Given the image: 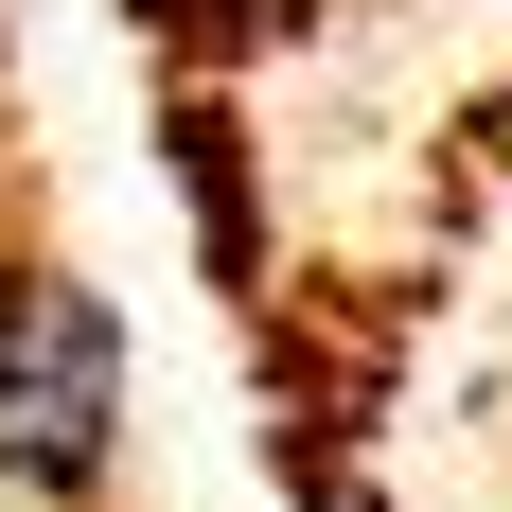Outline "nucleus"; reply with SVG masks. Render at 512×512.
<instances>
[{"label":"nucleus","instance_id":"nucleus-1","mask_svg":"<svg viewBox=\"0 0 512 512\" xmlns=\"http://www.w3.org/2000/svg\"><path fill=\"white\" fill-rule=\"evenodd\" d=\"M124 301L71 248H0V495L18 512H106L124 495Z\"/></svg>","mask_w":512,"mask_h":512}]
</instances>
